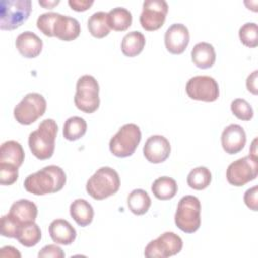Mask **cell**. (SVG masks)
Masks as SVG:
<instances>
[{
  "mask_svg": "<svg viewBox=\"0 0 258 258\" xmlns=\"http://www.w3.org/2000/svg\"><path fill=\"white\" fill-rule=\"evenodd\" d=\"M67 175L57 165H47L29 174L23 182L26 191L35 196H44L59 191L66 184Z\"/></svg>",
  "mask_w": 258,
  "mask_h": 258,
  "instance_id": "obj_1",
  "label": "cell"
},
{
  "mask_svg": "<svg viewBox=\"0 0 258 258\" xmlns=\"http://www.w3.org/2000/svg\"><path fill=\"white\" fill-rule=\"evenodd\" d=\"M57 131L56 122L53 119H45L38 125L36 130L29 134L28 146L37 159L45 160L52 156Z\"/></svg>",
  "mask_w": 258,
  "mask_h": 258,
  "instance_id": "obj_2",
  "label": "cell"
},
{
  "mask_svg": "<svg viewBox=\"0 0 258 258\" xmlns=\"http://www.w3.org/2000/svg\"><path fill=\"white\" fill-rule=\"evenodd\" d=\"M120 184L118 172L110 166H102L88 179L86 190L94 200L101 201L115 195Z\"/></svg>",
  "mask_w": 258,
  "mask_h": 258,
  "instance_id": "obj_3",
  "label": "cell"
},
{
  "mask_svg": "<svg viewBox=\"0 0 258 258\" xmlns=\"http://www.w3.org/2000/svg\"><path fill=\"white\" fill-rule=\"evenodd\" d=\"M174 223L179 230L187 234L199 230L201 226V202L197 197L187 195L179 200L174 215Z\"/></svg>",
  "mask_w": 258,
  "mask_h": 258,
  "instance_id": "obj_4",
  "label": "cell"
},
{
  "mask_svg": "<svg viewBox=\"0 0 258 258\" xmlns=\"http://www.w3.org/2000/svg\"><path fill=\"white\" fill-rule=\"evenodd\" d=\"M98 81L91 75L80 77L76 84V94L74 102L76 107L84 113L91 114L98 110L100 106Z\"/></svg>",
  "mask_w": 258,
  "mask_h": 258,
  "instance_id": "obj_5",
  "label": "cell"
},
{
  "mask_svg": "<svg viewBox=\"0 0 258 258\" xmlns=\"http://www.w3.org/2000/svg\"><path fill=\"white\" fill-rule=\"evenodd\" d=\"M32 9L30 0H2L0 5V28L13 30L22 25Z\"/></svg>",
  "mask_w": 258,
  "mask_h": 258,
  "instance_id": "obj_6",
  "label": "cell"
},
{
  "mask_svg": "<svg viewBox=\"0 0 258 258\" xmlns=\"http://www.w3.org/2000/svg\"><path fill=\"white\" fill-rule=\"evenodd\" d=\"M140 140V128L133 123L125 124L110 139L109 148L117 157H128L134 153Z\"/></svg>",
  "mask_w": 258,
  "mask_h": 258,
  "instance_id": "obj_7",
  "label": "cell"
},
{
  "mask_svg": "<svg viewBox=\"0 0 258 258\" xmlns=\"http://www.w3.org/2000/svg\"><path fill=\"white\" fill-rule=\"evenodd\" d=\"M46 110V100L38 93H28L14 107L13 116L21 125H30L40 118Z\"/></svg>",
  "mask_w": 258,
  "mask_h": 258,
  "instance_id": "obj_8",
  "label": "cell"
},
{
  "mask_svg": "<svg viewBox=\"0 0 258 258\" xmlns=\"http://www.w3.org/2000/svg\"><path fill=\"white\" fill-rule=\"evenodd\" d=\"M258 175V157L249 154L229 164L226 177L230 184L243 186L254 180Z\"/></svg>",
  "mask_w": 258,
  "mask_h": 258,
  "instance_id": "obj_9",
  "label": "cell"
},
{
  "mask_svg": "<svg viewBox=\"0 0 258 258\" xmlns=\"http://www.w3.org/2000/svg\"><path fill=\"white\" fill-rule=\"evenodd\" d=\"M181 249V238L173 232H164L146 245L144 256L147 258H167L176 255Z\"/></svg>",
  "mask_w": 258,
  "mask_h": 258,
  "instance_id": "obj_10",
  "label": "cell"
},
{
  "mask_svg": "<svg viewBox=\"0 0 258 258\" xmlns=\"http://www.w3.org/2000/svg\"><path fill=\"white\" fill-rule=\"evenodd\" d=\"M185 92L190 99L203 102H214L220 95L217 81L210 76L190 78L186 83Z\"/></svg>",
  "mask_w": 258,
  "mask_h": 258,
  "instance_id": "obj_11",
  "label": "cell"
},
{
  "mask_svg": "<svg viewBox=\"0 0 258 258\" xmlns=\"http://www.w3.org/2000/svg\"><path fill=\"white\" fill-rule=\"evenodd\" d=\"M168 12V5L164 0H146L142 5V12L139 17L142 28L147 31L159 29L165 21Z\"/></svg>",
  "mask_w": 258,
  "mask_h": 258,
  "instance_id": "obj_12",
  "label": "cell"
},
{
  "mask_svg": "<svg viewBox=\"0 0 258 258\" xmlns=\"http://www.w3.org/2000/svg\"><path fill=\"white\" fill-rule=\"evenodd\" d=\"M189 43V31L182 23H173L165 31L164 44L172 54L182 53Z\"/></svg>",
  "mask_w": 258,
  "mask_h": 258,
  "instance_id": "obj_13",
  "label": "cell"
},
{
  "mask_svg": "<svg viewBox=\"0 0 258 258\" xmlns=\"http://www.w3.org/2000/svg\"><path fill=\"white\" fill-rule=\"evenodd\" d=\"M171 151L170 143L163 135H151L145 141L143 154L150 163H161L165 161Z\"/></svg>",
  "mask_w": 258,
  "mask_h": 258,
  "instance_id": "obj_14",
  "label": "cell"
},
{
  "mask_svg": "<svg viewBox=\"0 0 258 258\" xmlns=\"http://www.w3.org/2000/svg\"><path fill=\"white\" fill-rule=\"evenodd\" d=\"M246 140V132L238 124L227 126L221 135L222 147L228 154H236L240 152L244 148Z\"/></svg>",
  "mask_w": 258,
  "mask_h": 258,
  "instance_id": "obj_15",
  "label": "cell"
},
{
  "mask_svg": "<svg viewBox=\"0 0 258 258\" xmlns=\"http://www.w3.org/2000/svg\"><path fill=\"white\" fill-rule=\"evenodd\" d=\"M8 215L21 227L25 224L35 222L37 207L29 200L20 199L11 205Z\"/></svg>",
  "mask_w": 258,
  "mask_h": 258,
  "instance_id": "obj_16",
  "label": "cell"
},
{
  "mask_svg": "<svg viewBox=\"0 0 258 258\" xmlns=\"http://www.w3.org/2000/svg\"><path fill=\"white\" fill-rule=\"evenodd\" d=\"M15 46L19 53L26 58L38 56L42 50V40L32 31L21 32L15 40Z\"/></svg>",
  "mask_w": 258,
  "mask_h": 258,
  "instance_id": "obj_17",
  "label": "cell"
},
{
  "mask_svg": "<svg viewBox=\"0 0 258 258\" xmlns=\"http://www.w3.org/2000/svg\"><path fill=\"white\" fill-rule=\"evenodd\" d=\"M81 33L79 21L71 16L58 14L53 27V36L63 41H72Z\"/></svg>",
  "mask_w": 258,
  "mask_h": 258,
  "instance_id": "obj_18",
  "label": "cell"
},
{
  "mask_svg": "<svg viewBox=\"0 0 258 258\" xmlns=\"http://www.w3.org/2000/svg\"><path fill=\"white\" fill-rule=\"evenodd\" d=\"M48 233L54 243L61 245H71L77 237L76 229L63 219L53 220L49 224Z\"/></svg>",
  "mask_w": 258,
  "mask_h": 258,
  "instance_id": "obj_19",
  "label": "cell"
},
{
  "mask_svg": "<svg viewBox=\"0 0 258 258\" xmlns=\"http://www.w3.org/2000/svg\"><path fill=\"white\" fill-rule=\"evenodd\" d=\"M192 62L200 69H209L216 61V51L214 46L209 42L197 43L190 52Z\"/></svg>",
  "mask_w": 258,
  "mask_h": 258,
  "instance_id": "obj_20",
  "label": "cell"
},
{
  "mask_svg": "<svg viewBox=\"0 0 258 258\" xmlns=\"http://www.w3.org/2000/svg\"><path fill=\"white\" fill-rule=\"evenodd\" d=\"M24 150L21 144L15 140H8L1 144L0 162L19 167L24 161Z\"/></svg>",
  "mask_w": 258,
  "mask_h": 258,
  "instance_id": "obj_21",
  "label": "cell"
},
{
  "mask_svg": "<svg viewBox=\"0 0 258 258\" xmlns=\"http://www.w3.org/2000/svg\"><path fill=\"white\" fill-rule=\"evenodd\" d=\"M70 214L80 227L89 226L94 218V209L85 199H76L70 206Z\"/></svg>",
  "mask_w": 258,
  "mask_h": 258,
  "instance_id": "obj_22",
  "label": "cell"
},
{
  "mask_svg": "<svg viewBox=\"0 0 258 258\" xmlns=\"http://www.w3.org/2000/svg\"><path fill=\"white\" fill-rule=\"evenodd\" d=\"M145 46V36L140 31L133 30L124 35L121 42V50L124 55L134 57L138 55Z\"/></svg>",
  "mask_w": 258,
  "mask_h": 258,
  "instance_id": "obj_23",
  "label": "cell"
},
{
  "mask_svg": "<svg viewBox=\"0 0 258 258\" xmlns=\"http://www.w3.org/2000/svg\"><path fill=\"white\" fill-rule=\"evenodd\" d=\"M177 189L176 181L169 176H160L156 178L151 185V191L154 197L160 201L172 199L176 195Z\"/></svg>",
  "mask_w": 258,
  "mask_h": 258,
  "instance_id": "obj_24",
  "label": "cell"
},
{
  "mask_svg": "<svg viewBox=\"0 0 258 258\" xmlns=\"http://www.w3.org/2000/svg\"><path fill=\"white\" fill-rule=\"evenodd\" d=\"M127 205L129 210L137 216L147 213L151 206V199L149 195L141 188L133 189L127 198Z\"/></svg>",
  "mask_w": 258,
  "mask_h": 258,
  "instance_id": "obj_25",
  "label": "cell"
},
{
  "mask_svg": "<svg viewBox=\"0 0 258 258\" xmlns=\"http://www.w3.org/2000/svg\"><path fill=\"white\" fill-rule=\"evenodd\" d=\"M108 22L111 29L125 31L132 23V14L124 7H115L108 12Z\"/></svg>",
  "mask_w": 258,
  "mask_h": 258,
  "instance_id": "obj_26",
  "label": "cell"
},
{
  "mask_svg": "<svg viewBox=\"0 0 258 258\" xmlns=\"http://www.w3.org/2000/svg\"><path fill=\"white\" fill-rule=\"evenodd\" d=\"M88 29L96 38H103L107 36L111 30L108 22V13L104 11L93 13L88 19Z\"/></svg>",
  "mask_w": 258,
  "mask_h": 258,
  "instance_id": "obj_27",
  "label": "cell"
},
{
  "mask_svg": "<svg viewBox=\"0 0 258 258\" xmlns=\"http://www.w3.org/2000/svg\"><path fill=\"white\" fill-rule=\"evenodd\" d=\"M16 239L24 247H33L41 239V230L35 222L25 224L20 227Z\"/></svg>",
  "mask_w": 258,
  "mask_h": 258,
  "instance_id": "obj_28",
  "label": "cell"
},
{
  "mask_svg": "<svg viewBox=\"0 0 258 258\" xmlns=\"http://www.w3.org/2000/svg\"><path fill=\"white\" fill-rule=\"evenodd\" d=\"M86 131H87V123L83 118L79 116H73L67 119L62 128L63 137L70 141H75L80 139L85 135Z\"/></svg>",
  "mask_w": 258,
  "mask_h": 258,
  "instance_id": "obj_29",
  "label": "cell"
},
{
  "mask_svg": "<svg viewBox=\"0 0 258 258\" xmlns=\"http://www.w3.org/2000/svg\"><path fill=\"white\" fill-rule=\"evenodd\" d=\"M186 181L190 188L202 190L210 185L212 181V173L206 166H198L189 171Z\"/></svg>",
  "mask_w": 258,
  "mask_h": 258,
  "instance_id": "obj_30",
  "label": "cell"
},
{
  "mask_svg": "<svg viewBox=\"0 0 258 258\" xmlns=\"http://www.w3.org/2000/svg\"><path fill=\"white\" fill-rule=\"evenodd\" d=\"M239 38L241 42L248 47L258 45V27L255 22H247L239 29Z\"/></svg>",
  "mask_w": 258,
  "mask_h": 258,
  "instance_id": "obj_31",
  "label": "cell"
},
{
  "mask_svg": "<svg viewBox=\"0 0 258 258\" xmlns=\"http://www.w3.org/2000/svg\"><path fill=\"white\" fill-rule=\"evenodd\" d=\"M232 113L242 121H250L254 116V111L251 105L241 98H237L231 103Z\"/></svg>",
  "mask_w": 258,
  "mask_h": 258,
  "instance_id": "obj_32",
  "label": "cell"
},
{
  "mask_svg": "<svg viewBox=\"0 0 258 258\" xmlns=\"http://www.w3.org/2000/svg\"><path fill=\"white\" fill-rule=\"evenodd\" d=\"M59 13L57 12H45L38 16L36 20L37 28L46 36H53V27L56 18Z\"/></svg>",
  "mask_w": 258,
  "mask_h": 258,
  "instance_id": "obj_33",
  "label": "cell"
},
{
  "mask_svg": "<svg viewBox=\"0 0 258 258\" xmlns=\"http://www.w3.org/2000/svg\"><path fill=\"white\" fill-rule=\"evenodd\" d=\"M18 178V167L0 162V183L2 185H11Z\"/></svg>",
  "mask_w": 258,
  "mask_h": 258,
  "instance_id": "obj_34",
  "label": "cell"
},
{
  "mask_svg": "<svg viewBox=\"0 0 258 258\" xmlns=\"http://www.w3.org/2000/svg\"><path fill=\"white\" fill-rule=\"evenodd\" d=\"M20 226L7 214L1 218V235L7 238H16Z\"/></svg>",
  "mask_w": 258,
  "mask_h": 258,
  "instance_id": "obj_35",
  "label": "cell"
},
{
  "mask_svg": "<svg viewBox=\"0 0 258 258\" xmlns=\"http://www.w3.org/2000/svg\"><path fill=\"white\" fill-rule=\"evenodd\" d=\"M38 257L39 258H63L64 257V252L62 249L55 245V244H49L44 246L39 252H38Z\"/></svg>",
  "mask_w": 258,
  "mask_h": 258,
  "instance_id": "obj_36",
  "label": "cell"
},
{
  "mask_svg": "<svg viewBox=\"0 0 258 258\" xmlns=\"http://www.w3.org/2000/svg\"><path fill=\"white\" fill-rule=\"evenodd\" d=\"M257 194H258V186L255 185L249 189H247L244 194V202L246 206L256 212L258 211V201H257Z\"/></svg>",
  "mask_w": 258,
  "mask_h": 258,
  "instance_id": "obj_37",
  "label": "cell"
},
{
  "mask_svg": "<svg viewBox=\"0 0 258 258\" xmlns=\"http://www.w3.org/2000/svg\"><path fill=\"white\" fill-rule=\"evenodd\" d=\"M68 3L73 10L81 12L89 9L93 5L94 1L93 0H69Z\"/></svg>",
  "mask_w": 258,
  "mask_h": 258,
  "instance_id": "obj_38",
  "label": "cell"
},
{
  "mask_svg": "<svg viewBox=\"0 0 258 258\" xmlns=\"http://www.w3.org/2000/svg\"><path fill=\"white\" fill-rule=\"evenodd\" d=\"M257 75L258 71L255 70L252 74H250L246 80V87L249 92L253 95H257Z\"/></svg>",
  "mask_w": 258,
  "mask_h": 258,
  "instance_id": "obj_39",
  "label": "cell"
},
{
  "mask_svg": "<svg viewBox=\"0 0 258 258\" xmlns=\"http://www.w3.org/2000/svg\"><path fill=\"white\" fill-rule=\"evenodd\" d=\"M0 257H17L20 258L21 254L12 246H4L0 250Z\"/></svg>",
  "mask_w": 258,
  "mask_h": 258,
  "instance_id": "obj_40",
  "label": "cell"
},
{
  "mask_svg": "<svg viewBox=\"0 0 258 258\" xmlns=\"http://www.w3.org/2000/svg\"><path fill=\"white\" fill-rule=\"evenodd\" d=\"M38 3H39V5H41V6L45 7V8L51 9V8H53L55 5H57V4L59 3V0H56V1H40V0H39Z\"/></svg>",
  "mask_w": 258,
  "mask_h": 258,
  "instance_id": "obj_41",
  "label": "cell"
}]
</instances>
